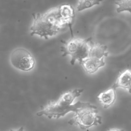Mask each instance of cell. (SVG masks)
<instances>
[{
    "label": "cell",
    "instance_id": "cell-1",
    "mask_svg": "<svg viewBox=\"0 0 131 131\" xmlns=\"http://www.w3.org/2000/svg\"><path fill=\"white\" fill-rule=\"evenodd\" d=\"M68 123L70 125L78 126L81 129H85L101 124L102 117L98 115L97 107L88 102L75 112Z\"/></svg>",
    "mask_w": 131,
    "mask_h": 131
},
{
    "label": "cell",
    "instance_id": "cell-2",
    "mask_svg": "<svg viewBox=\"0 0 131 131\" xmlns=\"http://www.w3.org/2000/svg\"><path fill=\"white\" fill-rule=\"evenodd\" d=\"M91 38L81 39L73 37L64 42L61 47L62 56L70 55L71 57L70 63L74 65L76 60L80 63L84 59L89 57Z\"/></svg>",
    "mask_w": 131,
    "mask_h": 131
},
{
    "label": "cell",
    "instance_id": "cell-3",
    "mask_svg": "<svg viewBox=\"0 0 131 131\" xmlns=\"http://www.w3.org/2000/svg\"><path fill=\"white\" fill-rule=\"evenodd\" d=\"M61 29L54 24L44 13L33 14L30 29L31 35H37L47 39L57 34Z\"/></svg>",
    "mask_w": 131,
    "mask_h": 131
},
{
    "label": "cell",
    "instance_id": "cell-4",
    "mask_svg": "<svg viewBox=\"0 0 131 131\" xmlns=\"http://www.w3.org/2000/svg\"><path fill=\"white\" fill-rule=\"evenodd\" d=\"M88 102H82L80 101L72 105L66 104L60 100L49 102L41 110L36 113L37 116H45L48 118L58 119L64 116L70 112H75L78 108L86 105Z\"/></svg>",
    "mask_w": 131,
    "mask_h": 131
},
{
    "label": "cell",
    "instance_id": "cell-5",
    "mask_svg": "<svg viewBox=\"0 0 131 131\" xmlns=\"http://www.w3.org/2000/svg\"><path fill=\"white\" fill-rule=\"evenodd\" d=\"M10 61L14 68L23 71L31 70L35 63L32 54L27 50L22 48L15 49L12 52Z\"/></svg>",
    "mask_w": 131,
    "mask_h": 131
},
{
    "label": "cell",
    "instance_id": "cell-6",
    "mask_svg": "<svg viewBox=\"0 0 131 131\" xmlns=\"http://www.w3.org/2000/svg\"><path fill=\"white\" fill-rule=\"evenodd\" d=\"M112 87L116 89L121 88L131 94V70L127 69L118 76Z\"/></svg>",
    "mask_w": 131,
    "mask_h": 131
},
{
    "label": "cell",
    "instance_id": "cell-7",
    "mask_svg": "<svg viewBox=\"0 0 131 131\" xmlns=\"http://www.w3.org/2000/svg\"><path fill=\"white\" fill-rule=\"evenodd\" d=\"M104 58L101 59L88 57L83 60L81 64L83 67L84 70L89 74H93L95 73L100 68L105 66Z\"/></svg>",
    "mask_w": 131,
    "mask_h": 131
},
{
    "label": "cell",
    "instance_id": "cell-8",
    "mask_svg": "<svg viewBox=\"0 0 131 131\" xmlns=\"http://www.w3.org/2000/svg\"><path fill=\"white\" fill-rule=\"evenodd\" d=\"M97 98L103 107L107 108L113 105L116 100V89L112 86L108 89L101 92L98 95Z\"/></svg>",
    "mask_w": 131,
    "mask_h": 131
},
{
    "label": "cell",
    "instance_id": "cell-9",
    "mask_svg": "<svg viewBox=\"0 0 131 131\" xmlns=\"http://www.w3.org/2000/svg\"><path fill=\"white\" fill-rule=\"evenodd\" d=\"M108 52L106 46L91 41L89 57L101 59L107 56Z\"/></svg>",
    "mask_w": 131,
    "mask_h": 131
},
{
    "label": "cell",
    "instance_id": "cell-10",
    "mask_svg": "<svg viewBox=\"0 0 131 131\" xmlns=\"http://www.w3.org/2000/svg\"><path fill=\"white\" fill-rule=\"evenodd\" d=\"M83 91V89H75L73 90L67 91L63 93L58 100L66 104L72 105L73 104L74 100L77 97H79L82 94Z\"/></svg>",
    "mask_w": 131,
    "mask_h": 131
},
{
    "label": "cell",
    "instance_id": "cell-11",
    "mask_svg": "<svg viewBox=\"0 0 131 131\" xmlns=\"http://www.w3.org/2000/svg\"><path fill=\"white\" fill-rule=\"evenodd\" d=\"M103 0H78L77 9L78 11L91 8L93 6L98 5Z\"/></svg>",
    "mask_w": 131,
    "mask_h": 131
},
{
    "label": "cell",
    "instance_id": "cell-12",
    "mask_svg": "<svg viewBox=\"0 0 131 131\" xmlns=\"http://www.w3.org/2000/svg\"><path fill=\"white\" fill-rule=\"evenodd\" d=\"M116 11L118 13L127 11L131 14V0H116Z\"/></svg>",
    "mask_w": 131,
    "mask_h": 131
},
{
    "label": "cell",
    "instance_id": "cell-13",
    "mask_svg": "<svg viewBox=\"0 0 131 131\" xmlns=\"http://www.w3.org/2000/svg\"><path fill=\"white\" fill-rule=\"evenodd\" d=\"M107 131H124L123 130L120 129V128H113L108 129Z\"/></svg>",
    "mask_w": 131,
    "mask_h": 131
},
{
    "label": "cell",
    "instance_id": "cell-14",
    "mask_svg": "<svg viewBox=\"0 0 131 131\" xmlns=\"http://www.w3.org/2000/svg\"><path fill=\"white\" fill-rule=\"evenodd\" d=\"M10 131H24V129L23 127H20L17 129H11Z\"/></svg>",
    "mask_w": 131,
    "mask_h": 131
}]
</instances>
